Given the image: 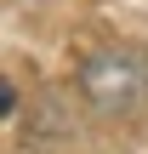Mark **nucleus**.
Segmentation results:
<instances>
[{"label": "nucleus", "instance_id": "obj_1", "mask_svg": "<svg viewBox=\"0 0 148 154\" xmlns=\"http://www.w3.org/2000/svg\"><path fill=\"white\" fill-rule=\"evenodd\" d=\"M80 97L97 114H137L148 97V51L143 46H103L80 63Z\"/></svg>", "mask_w": 148, "mask_h": 154}]
</instances>
